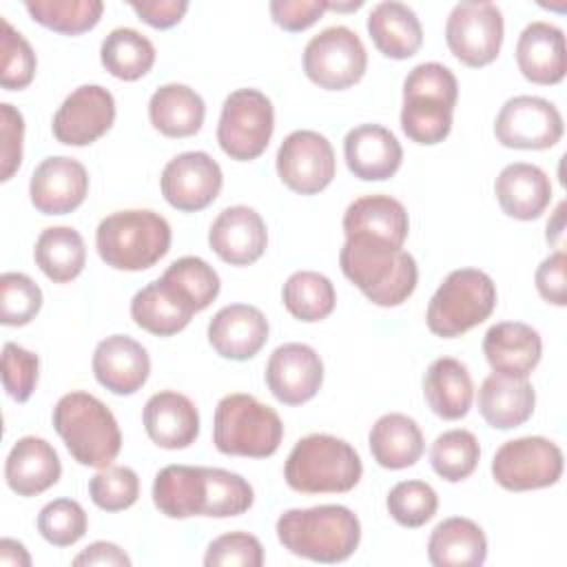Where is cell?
Masks as SVG:
<instances>
[{"label":"cell","mask_w":567,"mask_h":567,"mask_svg":"<svg viewBox=\"0 0 567 567\" xmlns=\"http://www.w3.org/2000/svg\"><path fill=\"white\" fill-rule=\"evenodd\" d=\"M341 272L377 306H401L416 288L414 257L388 241L372 237H346L339 250Z\"/></svg>","instance_id":"1"},{"label":"cell","mask_w":567,"mask_h":567,"mask_svg":"<svg viewBox=\"0 0 567 567\" xmlns=\"http://www.w3.org/2000/svg\"><path fill=\"white\" fill-rule=\"evenodd\" d=\"M275 529L290 554L315 563H341L361 540V523L346 505L288 509L277 518Z\"/></svg>","instance_id":"2"},{"label":"cell","mask_w":567,"mask_h":567,"mask_svg":"<svg viewBox=\"0 0 567 567\" xmlns=\"http://www.w3.org/2000/svg\"><path fill=\"white\" fill-rule=\"evenodd\" d=\"M53 427L69 454L86 467H106L122 450V432L113 412L93 394L75 390L53 408Z\"/></svg>","instance_id":"3"},{"label":"cell","mask_w":567,"mask_h":567,"mask_svg":"<svg viewBox=\"0 0 567 567\" xmlns=\"http://www.w3.org/2000/svg\"><path fill=\"white\" fill-rule=\"evenodd\" d=\"M458 100L454 73L439 62L416 64L403 82L401 128L423 146L443 142L452 131V113Z\"/></svg>","instance_id":"4"},{"label":"cell","mask_w":567,"mask_h":567,"mask_svg":"<svg viewBox=\"0 0 567 567\" xmlns=\"http://www.w3.org/2000/svg\"><path fill=\"white\" fill-rule=\"evenodd\" d=\"M95 248L100 259L115 270H146L168 252L171 226L148 208L117 210L97 224Z\"/></svg>","instance_id":"5"},{"label":"cell","mask_w":567,"mask_h":567,"mask_svg":"<svg viewBox=\"0 0 567 567\" xmlns=\"http://www.w3.org/2000/svg\"><path fill=\"white\" fill-rule=\"evenodd\" d=\"M363 474L357 450L332 434H308L290 450L284 478L290 489L301 494H343Z\"/></svg>","instance_id":"6"},{"label":"cell","mask_w":567,"mask_h":567,"mask_svg":"<svg viewBox=\"0 0 567 567\" xmlns=\"http://www.w3.org/2000/svg\"><path fill=\"white\" fill-rule=\"evenodd\" d=\"M284 439L279 414L252 394L235 392L219 399L213 419V443L221 454L266 458Z\"/></svg>","instance_id":"7"},{"label":"cell","mask_w":567,"mask_h":567,"mask_svg":"<svg viewBox=\"0 0 567 567\" xmlns=\"http://www.w3.org/2000/svg\"><path fill=\"white\" fill-rule=\"evenodd\" d=\"M496 308V286L478 268H456L436 288L427 303V328L432 334L452 339L483 323Z\"/></svg>","instance_id":"8"},{"label":"cell","mask_w":567,"mask_h":567,"mask_svg":"<svg viewBox=\"0 0 567 567\" xmlns=\"http://www.w3.org/2000/svg\"><path fill=\"white\" fill-rule=\"evenodd\" d=\"M272 131L275 109L261 91L237 89L224 100L217 124V142L230 159H257L268 148Z\"/></svg>","instance_id":"9"},{"label":"cell","mask_w":567,"mask_h":567,"mask_svg":"<svg viewBox=\"0 0 567 567\" xmlns=\"http://www.w3.org/2000/svg\"><path fill=\"white\" fill-rule=\"evenodd\" d=\"M368 69L361 38L348 27H328L312 35L303 49V71L326 91H343L357 84Z\"/></svg>","instance_id":"10"},{"label":"cell","mask_w":567,"mask_h":567,"mask_svg":"<svg viewBox=\"0 0 567 567\" xmlns=\"http://www.w3.org/2000/svg\"><path fill=\"white\" fill-rule=\"evenodd\" d=\"M492 476L509 492L549 487L563 476V452L545 436L505 441L492 458Z\"/></svg>","instance_id":"11"},{"label":"cell","mask_w":567,"mask_h":567,"mask_svg":"<svg viewBox=\"0 0 567 567\" xmlns=\"http://www.w3.org/2000/svg\"><path fill=\"white\" fill-rule=\"evenodd\" d=\"M503 13L494 2H458L445 22V42L465 66H485L498 58L503 44Z\"/></svg>","instance_id":"12"},{"label":"cell","mask_w":567,"mask_h":567,"mask_svg":"<svg viewBox=\"0 0 567 567\" xmlns=\"http://www.w3.org/2000/svg\"><path fill=\"white\" fill-rule=\"evenodd\" d=\"M337 173L332 144L317 131H292L277 151L279 179L299 195H317L330 186Z\"/></svg>","instance_id":"13"},{"label":"cell","mask_w":567,"mask_h":567,"mask_svg":"<svg viewBox=\"0 0 567 567\" xmlns=\"http://www.w3.org/2000/svg\"><path fill=\"white\" fill-rule=\"evenodd\" d=\"M494 135L507 148H551L563 137V115L545 97L516 95L501 106L494 122Z\"/></svg>","instance_id":"14"},{"label":"cell","mask_w":567,"mask_h":567,"mask_svg":"<svg viewBox=\"0 0 567 567\" xmlns=\"http://www.w3.org/2000/svg\"><path fill=\"white\" fill-rule=\"evenodd\" d=\"M221 184L224 175L219 164L204 151L175 155L159 177L164 199L182 213H197L210 206L217 199Z\"/></svg>","instance_id":"15"},{"label":"cell","mask_w":567,"mask_h":567,"mask_svg":"<svg viewBox=\"0 0 567 567\" xmlns=\"http://www.w3.org/2000/svg\"><path fill=\"white\" fill-rule=\"evenodd\" d=\"M115 122V100L100 84H82L53 115L51 131L60 144L89 146L100 140Z\"/></svg>","instance_id":"16"},{"label":"cell","mask_w":567,"mask_h":567,"mask_svg":"<svg viewBox=\"0 0 567 567\" xmlns=\"http://www.w3.org/2000/svg\"><path fill=\"white\" fill-rule=\"evenodd\" d=\"M153 503L168 518L213 514V467L166 465L155 474Z\"/></svg>","instance_id":"17"},{"label":"cell","mask_w":567,"mask_h":567,"mask_svg":"<svg viewBox=\"0 0 567 567\" xmlns=\"http://www.w3.org/2000/svg\"><path fill=\"white\" fill-rule=\"evenodd\" d=\"M89 193L84 164L66 155L42 159L29 182V197L42 215H66L75 210Z\"/></svg>","instance_id":"18"},{"label":"cell","mask_w":567,"mask_h":567,"mask_svg":"<svg viewBox=\"0 0 567 567\" xmlns=\"http://www.w3.org/2000/svg\"><path fill=\"white\" fill-rule=\"evenodd\" d=\"M266 383L272 396L286 405L310 401L323 383V363L306 343H284L266 363Z\"/></svg>","instance_id":"19"},{"label":"cell","mask_w":567,"mask_h":567,"mask_svg":"<svg viewBox=\"0 0 567 567\" xmlns=\"http://www.w3.org/2000/svg\"><path fill=\"white\" fill-rule=\"evenodd\" d=\"M208 246L230 266L255 264L268 246L266 221L250 206H228L210 224Z\"/></svg>","instance_id":"20"},{"label":"cell","mask_w":567,"mask_h":567,"mask_svg":"<svg viewBox=\"0 0 567 567\" xmlns=\"http://www.w3.org/2000/svg\"><path fill=\"white\" fill-rule=\"evenodd\" d=\"M268 341L266 315L248 303H230L215 312L208 323V343L230 361L252 359Z\"/></svg>","instance_id":"21"},{"label":"cell","mask_w":567,"mask_h":567,"mask_svg":"<svg viewBox=\"0 0 567 567\" xmlns=\"http://www.w3.org/2000/svg\"><path fill=\"white\" fill-rule=\"evenodd\" d=\"M151 359L142 343L128 334H111L95 346L93 374L113 394H135L148 379Z\"/></svg>","instance_id":"22"},{"label":"cell","mask_w":567,"mask_h":567,"mask_svg":"<svg viewBox=\"0 0 567 567\" xmlns=\"http://www.w3.org/2000/svg\"><path fill=\"white\" fill-rule=\"evenodd\" d=\"M343 157L354 177L363 182H383L399 171L403 148L385 126L359 124L346 133Z\"/></svg>","instance_id":"23"},{"label":"cell","mask_w":567,"mask_h":567,"mask_svg":"<svg viewBox=\"0 0 567 567\" xmlns=\"http://www.w3.org/2000/svg\"><path fill=\"white\" fill-rule=\"evenodd\" d=\"M148 439L164 450H184L199 436V412L195 403L175 390L155 392L142 412Z\"/></svg>","instance_id":"24"},{"label":"cell","mask_w":567,"mask_h":567,"mask_svg":"<svg viewBox=\"0 0 567 567\" xmlns=\"http://www.w3.org/2000/svg\"><path fill=\"white\" fill-rule=\"evenodd\" d=\"M516 64L523 78L534 84H558L567 73L563 29L543 20L529 22L516 42Z\"/></svg>","instance_id":"25"},{"label":"cell","mask_w":567,"mask_h":567,"mask_svg":"<svg viewBox=\"0 0 567 567\" xmlns=\"http://www.w3.org/2000/svg\"><path fill=\"white\" fill-rule=\"evenodd\" d=\"M483 354L494 372L527 379L540 361L543 341L540 334L523 321H501L485 332Z\"/></svg>","instance_id":"26"},{"label":"cell","mask_w":567,"mask_h":567,"mask_svg":"<svg viewBox=\"0 0 567 567\" xmlns=\"http://www.w3.org/2000/svg\"><path fill=\"white\" fill-rule=\"evenodd\" d=\"M62 463L53 445L40 436H22L13 443L7 463L4 478L11 492L18 496H38L60 481Z\"/></svg>","instance_id":"27"},{"label":"cell","mask_w":567,"mask_h":567,"mask_svg":"<svg viewBox=\"0 0 567 567\" xmlns=\"http://www.w3.org/2000/svg\"><path fill=\"white\" fill-rule=\"evenodd\" d=\"M494 193L498 206L507 217L529 221L540 217L549 206L551 182L540 166L514 162L498 173L494 182Z\"/></svg>","instance_id":"28"},{"label":"cell","mask_w":567,"mask_h":567,"mask_svg":"<svg viewBox=\"0 0 567 567\" xmlns=\"http://www.w3.org/2000/svg\"><path fill=\"white\" fill-rule=\"evenodd\" d=\"M408 230V210L390 195H363L343 213L346 237H372L403 248Z\"/></svg>","instance_id":"29"},{"label":"cell","mask_w":567,"mask_h":567,"mask_svg":"<svg viewBox=\"0 0 567 567\" xmlns=\"http://www.w3.org/2000/svg\"><path fill=\"white\" fill-rule=\"evenodd\" d=\"M534 385L527 379L492 372L478 388V412L494 430H512L532 419Z\"/></svg>","instance_id":"30"},{"label":"cell","mask_w":567,"mask_h":567,"mask_svg":"<svg viewBox=\"0 0 567 567\" xmlns=\"http://www.w3.org/2000/svg\"><path fill=\"white\" fill-rule=\"evenodd\" d=\"M368 33L374 47L392 60H408L423 44V29L414 9L396 0L372 7L368 16Z\"/></svg>","instance_id":"31"},{"label":"cell","mask_w":567,"mask_h":567,"mask_svg":"<svg viewBox=\"0 0 567 567\" xmlns=\"http://www.w3.org/2000/svg\"><path fill=\"white\" fill-rule=\"evenodd\" d=\"M423 396L436 416L445 421L463 419L474 401V383L467 368L452 357L434 359L423 377Z\"/></svg>","instance_id":"32"},{"label":"cell","mask_w":567,"mask_h":567,"mask_svg":"<svg viewBox=\"0 0 567 567\" xmlns=\"http://www.w3.org/2000/svg\"><path fill=\"white\" fill-rule=\"evenodd\" d=\"M427 558L434 567H478L487 558V538L474 520L452 516L432 529Z\"/></svg>","instance_id":"33"},{"label":"cell","mask_w":567,"mask_h":567,"mask_svg":"<svg viewBox=\"0 0 567 567\" xmlns=\"http://www.w3.org/2000/svg\"><path fill=\"white\" fill-rule=\"evenodd\" d=\"M368 445L372 458L385 470L414 465L423 454V434L416 421L401 412L379 416L370 430Z\"/></svg>","instance_id":"34"},{"label":"cell","mask_w":567,"mask_h":567,"mask_svg":"<svg viewBox=\"0 0 567 567\" xmlns=\"http://www.w3.org/2000/svg\"><path fill=\"white\" fill-rule=\"evenodd\" d=\"M206 115L202 95L186 84H164L148 100L151 124L166 137H190L195 135Z\"/></svg>","instance_id":"35"},{"label":"cell","mask_w":567,"mask_h":567,"mask_svg":"<svg viewBox=\"0 0 567 567\" xmlns=\"http://www.w3.org/2000/svg\"><path fill=\"white\" fill-rule=\"evenodd\" d=\"M193 315L195 310L159 279L146 284L131 299L133 321L142 330L157 337H171L182 332L190 323Z\"/></svg>","instance_id":"36"},{"label":"cell","mask_w":567,"mask_h":567,"mask_svg":"<svg viewBox=\"0 0 567 567\" xmlns=\"http://www.w3.org/2000/svg\"><path fill=\"white\" fill-rule=\"evenodd\" d=\"M33 259L53 284H66L82 272L86 264V246L75 228L51 226L40 233Z\"/></svg>","instance_id":"37"},{"label":"cell","mask_w":567,"mask_h":567,"mask_svg":"<svg viewBox=\"0 0 567 567\" xmlns=\"http://www.w3.org/2000/svg\"><path fill=\"white\" fill-rule=\"evenodd\" d=\"M100 62L113 78L135 82L153 69L155 47L144 33L128 27H120L113 29L102 40Z\"/></svg>","instance_id":"38"},{"label":"cell","mask_w":567,"mask_h":567,"mask_svg":"<svg viewBox=\"0 0 567 567\" xmlns=\"http://www.w3.org/2000/svg\"><path fill=\"white\" fill-rule=\"evenodd\" d=\"M281 299L295 319L315 323L334 310L337 292L326 275L315 270H297L286 279Z\"/></svg>","instance_id":"39"},{"label":"cell","mask_w":567,"mask_h":567,"mask_svg":"<svg viewBox=\"0 0 567 567\" xmlns=\"http://www.w3.org/2000/svg\"><path fill=\"white\" fill-rule=\"evenodd\" d=\"M177 297H182L195 312L206 310L219 295V275L202 257H179L159 277Z\"/></svg>","instance_id":"40"},{"label":"cell","mask_w":567,"mask_h":567,"mask_svg":"<svg viewBox=\"0 0 567 567\" xmlns=\"http://www.w3.org/2000/svg\"><path fill=\"white\" fill-rule=\"evenodd\" d=\"M24 9L38 24L55 33L78 35L100 22L104 4L100 0H27Z\"/></svg>","instance_id":"41"},{"label":"cell","mask_w":567,"mask_h":567,"mask_svg":"<svg viewBox=\"0 0 567 567\" xmlns=\"http://www.w3.org/2000/svg\"><path fill=\"white\" fill-rule=\"evenodd\" d=\"M478 458H481V445L476 436L470 430H461V427L439 434L430 450L432 470L450 483L465 481L476 470Z\"/></svg>","instance_id":"42"},{"label":"cell","mask_w":567,"mask_h":567,"mask_svg":"<svg viewBox=\"0 0 567 567\" xmlns=\"http://www.w3.org/2000/svg\"><path fill=\"white\" fill-rule=\"evenodd\" d=\"M390 516L403 527L425 525L439 509V496L425 481H401L385 498Z\"/></svg>","instance_id":"43"},{"label":"cell","mask_w":567,"mask_h":567,"mask_svg":"<svg viewBox=\"0 0 567 567\" xmlns=\"http://www.w3.org/2000/svg\"><path fill=\"white\" fill-rule=\"evenodd\" d=\"M42 308L40 286L24 272L0 277V321L2 326H27Z\"/></svg>","instance_id":"44"},{"label":"cell","mask_w":567,"mask_h":567,"mask_svg":"<svg viewBox=\"0 0 567 567\" xmlns=\"http://www.w3.org/2000/svg\"><path fill=\"white\" fill-rule=\"evenodd\" d=\"M38 532L55 547L75 545L86 534V512L78 501L55 498L40 509Z\"/></svg>","instance_id":"45"},{"label":"cell","mask_w":567,"mask_h":567,"mask_svg":"<svg viewBox=\"0 0 567 567\" xmlns=\"http://www.w3.org/2000/svg\"><path fill=\"white\" fill-rule=\"evenodd\" d=\"M89 496L104 512L128 509L140 496V478L126 465H106L89 481Z\"/></svg>","instance_id":"46"},{"label":"cell","mask_w":567,"mask_h":567,"mask_svg":"<svg viewBox=\"0 0 567 567\" xmlns=\"http://www.w3.org/2000/svg\"><path fill=\"white\" fill-rule=\"evenodd\" d=\"M35 53L27 38L16 31L7 20H2V66L0 84L7 91H20L31 84L35 75Z\"/></svg>","instance_id":"47"},{"label":"cell","mask_w":567,"mask_h":567,"mask_svg":"<svg viewBox=\"0 0 567 567\" xmlns=\"http://www.w3.org/2000/svg\"><path fill=\"white\" fill-rule=\"evenodd\" d=\"M38 370H40V359L38 354L24 350L18 343H4L2 348V383L7 394L24 403L33 394L38 385Z\"/></svg>","instance_id":"48"},{"label":"cell","mask_w":567,"mask_h":567,"mask_svg":"<svg viewBox=\"0 0 567 567\" xmlns=\"http://www.w3.org/2000/svg\"><path fill=\"white\" fill-rule=\"evenodd\" d=\"M206 567H261L264 565V547L257 536L248 532H228L215 538L204 556Z\"/></svg>","instance_id":"49"},{"label":"cell","mask_w":567,"mask_h":567,"mask_svg":"<svg viewBox=\"0 0 567 567\" xmlns=\"http://www.w3.org/2000/svg\"><path fill=\"white\" fill-rule=\"evenodd\" d=\"M22 142H24V117L9 104H0V179L9 182L22 164Z\"/></svg>","instance_id":"50"},{"label":"cell","mask_w":567,"mask_h":567,"mask_svg":"<svg viewBox=\"0 0 567 567\" xmlns=\"http://www.w3.org/2000/svg\"><path fill=\"white\" fill-rule=\"evenodd\" d=\"M268 9L277 27L297 33L312 27L328 11V0H272Z\"/></svg>","instance_id":"51"},{"label":"cell","mask_w":567,"mask_h":567,"mask_svg":"<svg viewBox=\"0 0 567 567\" xmlns=\"http://www.w3.org/2000/svg\"><path fill=\"white\" fill-rule=\"evenodd\" d=\"M538 295L554 306L567 303V257L565 250H556L540 261L534 275Z\"/></svg>","instance_id":"52"},{"label":"cell","mask_w":567,"mask_h":567,"mask_svg":"<svg viewBox=\"0 0 567 567\" xmlns=\"http://www.w3.org/2000/svg\"><path fill=\"white\" fill-rule=\"evenodd\" d=\"M128 7L142 22L151 24L153 29H171L188 11L186 0H131Z\"/></svg>","instance_id":"53"},{"label":"cell","mask_w":567,"mask_h":567,"mask_svg":"<svg viewBox=\"0 0 567 567\" xmlns=\"http://www.w3.org/2000/svg\"><path fill=\"white\" fill-rule=\"evenodd\" d=\"M73 565H106V567H131V558L122 547L106 540H95L86 549H82Z\"/></svg>","instance_id":"54"},{"label":"cell","mask_w":567,"mask_h":567,"mask_svg":"<svg viewBox=\"0 0 567 567\" xmlns=\"http://www.w3.org/2000/svg\"><path fill=\"white\" fill-rule=\"evenodd\" d=\"M0 565H13V567H29L31 556L27 554L24 545L13 538L0 540Z\"/></svg>","instance_id":"55"},{"label":"cell","mask_w":567,"mask_h":567,"mask_svg":"<svg viewBox=\"0 0 567 567\" xmlns=\"http://www.w3.org/2000/svg\"><path fill=\"white\" fill-rule=\"evenodd\" d=\"M547 241L551 246H556L558 250L565 248V202H560L551 215V219L547 221Z\"/></svg>","instance_id":"56"},{"label":"cell","mask_w":567,"mask_h":567,"mask_svg":"<svg viewBox=\"0 0 567 567\" xmlns=\"http://www.w3.org/2000/svg\"><path fill=\"white\" fill-rule=\"evenodd\" d=\"M359 7H363L361 0H357V2H330L328 0V9L330 11H357Z\"/></svg>","instance_id":"57"}]
</instances>
